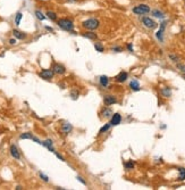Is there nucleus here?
Masks as SVG:
<instances>
[{
    "mask_svg": "<svg viewBox=\"0 0 185 190\" xmlns=\"http://www.w3.org/2000/svg\"><path fill=\"white\" fill-rule=\"evenodd\" d=\"M57 25L64 31H67V32H74V23L72 19L69 18H60V19H57Z\"/></svg>",
    "mask_w": 185,
    "mask_h": 190,
    "instance_id": "obj_1",
    "label": "nucleus"
},
{
    "mask_svg": "<svg viewBox=\"0 0 185 190\" xmlns=\"http://www.w3.org/2000/svg\"><path fill=\"white\" fill-rule=\"evenodd\" d=\"M82 26L88 30V31H94V30L99 29L100 22L97 18H88L82 23Z\"/></svg>",
    "mask_w": 185,
    "mask_h": 190,
    "instance_id": "obj_2",
    "label": "nucleus"
},
{
    "mask_svg": "<svg viewBox=\"0 0 185 190\" xmlns=\"http://www.w3.org/2000/svg\"><path fill=\"white\" fill-rule=\"evenodd\" d=\"M150 7L148 6V5H144V4H142V5H139V6H135L133 9H132V12L134 13L135 15H146L148 13H150Z\"/></svg>",
    "mask_w": 185,
    "mask_h": 190,
    "instance_id": "obj_3",
    "label": "nucleus"
},
{
    "mask_svg": "<svg viewBox=\"0 0 185 190\" xmlns=\"http://www.w3.org/2000/svg\"><path fill=\"white\" fill-rule=\"evenodd\" d=\"M53 71L52 69H42L41 72L39 73V76L41 79H43V80H47V81H50L52 80V77H53Z\"/></svg>",
    "mask_w": 185,
    "mask_h": 190,
    "instance_id": "obj_4",
    "label": "nucleus"
},
{
    "mask_svg": "<svg viewBox=\"0 0 185 190\" xmlns=\"http://www.w3.org/2000/svg\"><path fill=\"white\" fill-rule=\"evenodd\" d=\"M141 22H142V24L146 26V28H148V29H156L158 26V24L152 19V18L150 17H142L141 18Z\"/></svg>",
    "mask_w": 185,
    "mask_h": 190,
    "instance_id": "obj_5",
    "label": "nucleus"
},
{
    "mask_svg": "<svg viewBox=\"0 0 185 190\" xmlns=\"http://www.w3.org/2000/svg\"><path fill=\"white\" fill-rule=\"evenodd\" d=\"M52 71H53V73L55 74H58V75H62L66 73V67L62 65V64H53V66H52Z\"/></svg>",
    "mask_w": 185,
    "mask_h": 190,
    "instance_id": "obj_6",
    "label": "nucleus"
},
{
    "mask_svg": "<svg viewBox=\"0 0 185 190\" xmlns=\"http://www.w3.org/2000/svg\"><path fill=\"white\" fill-rule=\"evenodd\" d=\"M9 151H10V155L13 158H15V159H21V153H19V150H18V148H17L15 145H11Z\"/></svg>",
    "mask_w": 185,
    "mask_h": 190,
    "instance_id": "obj_7",
    "label": "nucleus"
},
{
    "mask_svg": "<svg viewBox=\"0 0 185 190\" xmlns=\"http://www.w3.org/2000/svg\"><path fill=\"white\" fill-rule=\"evenodd\" d=\"M120 122H122V115H120L119 113L112 114L111 121H110V124H111V125L116 127V125H118V124H120Z\"/></svg>",
    "mask_w": 185,
    "mask_h": 190,
    "instance_id": "obj_8",
    "label": "nucleus"
},
{
    "mask_svg": "<svg viewBox=\"0 0 185 190\" xmlns=\"http://www.w3.org/2000/svg\"><path fill=\"white\" fill-rule=\"evenodd\" d=\"M103 101H105V104H106L107 106H110V105H114L117 103V98H116L115 96L107 95V96H105V98H103Z\"/></svg>",
    "mask_w": 185,
    "mask_h": 190,
    "instance_id": "obj_9",
    "label": "nucleus"
},
{
    "mask_svg": "<svg viewBox=\"0 0 185 190\" xmlns=\"http://www.w3.org/2000/svg\"><path fill=\"white\" fill-rule=\"evenodd\" d=\"M73 130V125L71 123H64L60 127V131H62V134H69Z\"/></svg>",
    "mask_w": 185,
    "mask_h": 190,
    "instance_id": "obj_10",
    "label": "nucleus"
},
{
    "mask_svg": "<svg viewBox=\"0 0 185 190\" xmlns=\"http://www.w3.org/2000/svg\"><path fill=\"white\" fill-rule=\"evenodd\" d=\"M13 35H14V38H16L17 40H24V39L27 38L26 33H24L22 31H18V30H13Z\"/></svg>",
    "mask_w": 185,
    "mask_h": 190,
    "instance_id": "obj_11",
    "label": "nucleus"
},
{
    "mask_svg": "<svg viewBox=\"0 0 185 190\" xmlns=\"http://www.w3.org/2000/svg\"><path fill=\"white\" fill-rule=\"evenodd\" d=\"M166 24H167L166 22H163L160 24V29H159V31L156 34V37H157V39L159 41H163V31H165V28H166Z\"/></svg>",
    "mask_w": 185,
    "mask_h": 190,
    "instance_id": "obj_12",
    "label": "nucleus"
},
{
    "mask_svg": "<svg viewBox=\"0 0 185 190\" xmlns=\"http://www.w3.org/2000/svg\"><path fill=\"white\" fill-rule=\"evenodd\" d=\"M127 77H129V74H127V72H120L119 74L116 76V81L117 82H119V83H123V82H125V81L127 80Z\"/></svg>",
    "mask_w": 185,
    "mask_h": 190,
    "instance_id": "obj_13",
    "label": "nucleus"
},
{
    "mask_svg": "<svg viewBox=\"0 0 185 190\" xmlns=\"http://www.w3.org/2000/svg\"><path fill=\"white\" fill-rule=\"evenodd\" d=\"M100 115H101V117H103V118H108V117L112 116V110H110L109 107H105L103 110H101Z\"/></svg>",
    "mask_w": 185,
    "mask_h": 190,
    "instance_id": "obj_14",
    "label": "nucleus"
},
{
    "mask_svg": "<svg viewBox=\"0 0 185 190\" xmlns=\"http://www.w3.org/2000/svg\"><path fill=\"white\" fill-rule=\"evenodd\" d=\"M42 146H45V148H48L50 151H53V153H55L53 142H52V140H50V139H47V140H45V141H42Z\"/></svg>",
    "mask_w": 185,
    "mask_h": 190,
    "instance_id": "obj_15",
    "label": "nucleus"
},
{
    "mask_svg": "<svg viewBox=\"0 0 185 190\" xmlns=\"http://www.w3.org/2000/svg\"><path fill=\"white\" fill-rule=\"evenodd\" d=\"M82 35H83L84 38L90 39V40H97V39H98V35H97V33H93V32H91V31L83 32V33H82Z\"/></svg>",
    "mask_w": 185,
    "mask_h": 190,
    "instance_id": "obj_16",
    "label": "nucleus"
},
{
    "mask_svg": "<svg viewBox=\"0 0 185 190\" xmlns=\"http://www.w3.org/2000/svg\"><path fill=\"white\" fill-rule=\"evenodd\" d=\"M45 16L49 18L50 21H53V22L58 19V15H57V13L52 12V10H48V12L45 13Z\"/></svg>",
    "mask_w": 185,
    "mask_h": 190,
    "instance_id": "obj_17",
    "label": "nucleus"
},
{
    "mask_svg": "<svg viewBox=\"0 0 185 190\" xmlns=\"http://www.w3.org/2000/svg\"><path fill=\"white\" fill-rule=\"evenodd\" d=\"M129 88H131L133 91H139V90H140V83H139L136 80L131 81V83H129Z\"/></svg>",
    "mask_w": 185,
    "mask_h": 190,
    "instance_id": "obj_18",
    "label": "nucleus"
},
{
    "mask_svg": "<svg viewBox=\"0 0 185 190\" xmlns=\"http://www.w3.org/2000/svg\"><path fill=\"white\" fill-rule=\"evenodd\" d=\"M99 81H100V84L103 86V88H107V86H108V84H109V79H108V76H106V75H102V76H100Z\"/></svg>",
    "mask_w": 185,
    "mask_h": 190,
    "instance_id": "obj_19",
    "label": "nucleus"
},
{
    "mask_svg": "<svg viewBox=\"0 0 185 190\" xmlns=\"http://www.w3.org/2000/svg\"><path fill=\"white\" fill-rule=\"evenodd\" d=\"M161 95H163V97H166V98H169L170 97V95H172V90H170V88L168 86H165L161 89Z\"/></svg>",
    "mask_w": 185,
    "mask_h": 190,
    "instance_id": "obj_20",
    "label": "nucleus"
},
{
    "mask_svg": "<svg viewBox=\"0 0 185 190\" xmlns=\"http://www.w3.org/2000/svg\"><path fill=\"white\" fill-rule=\"evenodd\" d=\"M178 181H184L185 180V168L184 167H180L178 168Z\"/></svg>",
    "mask_w": 185,
    "mask_h": 190,
    "instance_id": "obj_21",
    "label": "nucleus"
},
{
    "mask_svg": "<svg viewBox=\"0 0 185 190\" xmlns=\"http://www.w3.org/2000/svg\"><path fill=\"white\" fill-rule=\"evenodd\" d=\"M34 14H35V16H36V18H38L39 21H45V18H47V16H45V14L41 12V10H39V9H36Z\"/></svg>",
    "mask_w": 185,
    "mask_h": 190,
    "instance_id": "obj_22",
    "label": "nucleus"
},
{
    "mask_svg": "<svg viewBox=\"0 0 185 190\" xmlns=\"http://www.w3.org/2000/svg\"><path fill=\"white\" fill-rule=\"evenodd\" d=\"M151 14L155 16V17H157V18H163L165 17V14H163L161 10H158V9H155V10H152Z\"/></svg>",
    "mask_w": 185,
    "mask_h": 190,
    "instance_id": "obj_23",
    "label": "nucleus"
},
{
    "mask_svg": "<svg viewBox=\"0 0 185 190\" xmlns=\"http://www.w3.org/2000/svg\"><path fill=\"white\" fill-rule=\"evenodd\" d=\"M22 18H23V14L21 12H18L16 15H15V25H17V26H18V25L21 24Z\"/></svg>",
    "mask_w": 185,
    "mask_h": 190,
    "instance_id": "obj_24",
    "label": "nucleus"
},
{
    "mask_svg": "<svg viewBox=\"0 0 185 190\" xmlns=\"http://www.w3.org/2000/svg\"><path fill=\"white\" fill-rule=\"evenodd\" d=\"M33 137L34 136L31 132H25V133H22V134L19 136V139H22V140H24V139H30V140H32Z\"/></svg>",
    "mask_w": 185,
    "mask_h": 190,
    "instance_id": "obj_25",
    "label": "nucleus"
},
{
    "mask_svg": "<svg viewBox=\"0 0 185 190\" xmlns=\"http://www.w3.org/2000/svg\"><path fill=\"white\" fill-rule=\"evenodd\" d=\"M110 127H111V124H110V123H107V124H105V125H103V127L100 129L99 133H105V132H107V131H108V130L110 129Z\"/></svg>",
    "mask_w": 185,
    "mask_h": 190,
    "instance_id": "obj_26",
    "label": "nucleus"
},
{
    "mask_svg": "<svg viewBox=\"0 0 185 190\" xmlns=\"http://www.w3.org/2000/svg\"><path fill=\"white\" fill-rule=\"evenodd\" d=\"M94 48H95V50H97V51H99V52H102L103 50H105V49H103V46H102L101 43H99V42H97V43H95Z\"/></svg>",
    "mask_w": 185,
    "mask_h": 190,
    "instance_id": "obj_27",
    "label": "nucleus"
},
{
    "mask_svg": "<svg viewBox=\"0 0 185 190\" xmlns=\"http://www.w3.org/2000/svg\"><path fill=\"white\" fill-rule=\"evenodd\" d=\"M125 167H126V170H133L134 168V163L133 162H127L125 164Z\"/></svg>",
    "mask_w": 185,
    "mask_h": 190,
    "instance_id": "obj_28",
    "label": "nucleus"
},
{
    "mask_svg": "<svg viewBox=\"0 0 185 190\" xmlns=\"http://www.w3.org/2000/svg\"><path fill=\"white\" fill-rule=\"evenodd\" d=\"M39 177H40L41 179H42V180H43L45 182H49V178H48V177H47L45 174H43L42 172H40V173H39Z\"/></svg>",
    "mask_w": 185,
    "mask_h": 190,
    "instance_id": "obj_29",
    "label": "nucleus"
},
{
    "mask_svg": "<svg viewBox=\"0 0 185 190\" xmlns=\"http://www.w3.org/2000/svg\"><path fill=\"white\" fill-rule=\"evenodd\" d=\"M8 43H9L10 46H15V45L17 43V39H16V38H13V39H9V40H8Z\"/></svg>",
    "mask_w": 185,
    "mask_h": 190,
    "instance_id": "obj_30",
    "label": "nucleus"
},
{
    "mask_svg": "<svg viewBox=\"0 0 185 190\" xmlns=\"http://www.w3.org/2000/svg\"><path fill=\"white\" fill-rule=\"evenodd\" d=\"M169 58H170V59H172L173 62H175V63H177V62L180 60V58L177 57L176 55H169Z\"/></svg>",
    "mask_w": 185,
    "mask_h": 190,
    "instance_id": "obj_31",
    "label": "nucleus"
},
{
    "mask_svg": "<svg viewBox=\"0 0 185 190\" xmlns=\"http://www.w3.org/2000/svg\"><path fill=\"white\" fill-rule=\"evenodd\" d=\"M177 69H180L182 73H184L185 74V66L184 65H182V64H177Z\"/></svg>",
    "mask_w": 185,
    "mask_h": 190,
    "instance_id": "obj_32",
    "label": "nucleus"
},
{
    "mask_svg": "<svg viewBox=\"0 0 185 190\" xmlns=\"http://www.w3.org/2000/svg\"><path fill=\"white\" fill-rule=\"evenodd\" d=\"M111 50L114 52H120L122 50H123V49H122L120 47H114V48H111Z\"/></svg>",
    "mask_w": 185,
    "mask_h": 190,
    "instance_id": "obj_33",
    "label": "nucleus"
},
{
    "mask_svg": "<svg viewBox=\"0 0 185 190\" xmlns=\"http://www.w3.org/2000/svg\"><path fill=\"white\" fill-rule=\"evenodd\" d=\"M55 154H56V156L58 157V158H59V159H60V161L65 162V158H64V157H62V155H59V154H58V153H56V151H55Z\"/></svg>",
    "mask_w": 185,
    "mask_h": 190,
    "instance_id": "obj_34",
    "label": "nucleus"
},
{
    "mask_svg": "<svg viewBox=\"0 0 185 190\" xmlns=\"http://www.w3.org/2000/svg\"><path fill=\"white\" fill-rule=\"evenodd\" d=\"M77 97H79V93H76V92H72V98L76 99Z\"/></svg>",
    "mask_w": 185,
    "mask_h": 190,
    "instance_id": "obj_35",
    "label": "nucleus"
},
{
    "mask_svg": "<svg viewBox=\"0 0 185 190\" xmlns=\"http://www.w3.org/2000/svg\"><path fill=\"white\" fill-rule=\"evenodd\" d=\"M127 49H129V51H133V46H132V43L127 45Z\"/></svg>",
    "mask_w": 185,
    "mask_h": 190,
    "instance_id": "obj_36",
    "label": "nucleus"
},
{
    "mask_svg": "<svg viewBox=\"0 0 185 190\" xmlns=\"http://www.w3.org/2000/svg\"><path fill=\"white\" fill-rule=\"evenodd\" d=\"M77 180H79V181H81V182H82L83 184H86V182H85L84 180H83V178H81V177H77Z\"/></svg>",
    "mask_w": 185,
    "mask_h": 190,
    "instance_id": "obj_37",
    "label": "nucleus"
},
{
    "mask_svg": "<svg viewBox=\"0 0 185 190\" xmlns=\"http://www.w3.org/2000/svg\"><path fill=\"white\" fill-rule=\"evenodd\" d=\"M45 30H48V31H50V32H52V31H53V29H52V28H50V26H45Z\"/></svg>",
    "mask_w": 185,
    "mask_h": 190,
    "instance_id": "obj_38",
    "label": "nucleus"
},
{
    "mask_svg": "<svg viewBox=\"0 0 185 190\" xmlns=\"http://www.w3.org/2000/svg\"><path fill=\"white\" fill-rule=\"evenodd\" d=\"M15 189H16V190H19V189H23V188L21 187V186H17V187L15 188Z\"/></svg>",
    "mask_w": 185,
    "mask_h": 190,
    "instance_id": "obj_39",
    "label": "nucleus"
},
{
    "mask_svg": "<svg viewBox=\"0 0 185 190\" xmlns=\"http://www.w3.org/2000/svg\"><path fill=\"white\" fill-rule=\"evenodd\" d=\"M68 1H76V0H68Z\"/></svg>",
    "mask_w": 185,
    "mask_h": 190,
    "instance_id": "obj_40",
    "label": "nucleus"
},
{
    "mask_svg": "<svg viewBox=\"0 0 185 190\" xmlns=\"http://www.w3.org/2000/svg\"><path fill=\"white\" fill-rule=\"evenodd\" d=\"M39 1H47V0H39Z\"/></svg>",
    "mask_w": 185,
    "mask_h": 190,
    "instance_id": "obj_41",
    "label": "nucleus"
}]
</instances>
